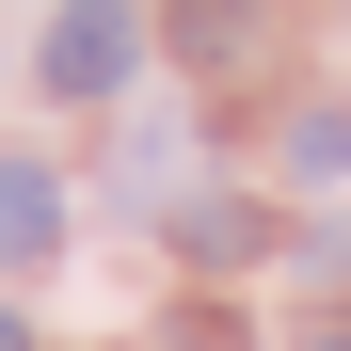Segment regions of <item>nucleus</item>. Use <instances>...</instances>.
I'll use <instances>...</instances> for the list:
<instances>
[{
  "label": "nucleus",
  "mask_w": 351,
  "mask_h": 351,
  "mask_svg": "<svg viewBox=\"0 0 351 351\" xmlns=\"http://www.w3.org/2000/svg\"><path fill=\"white\" fill-rule=\"evenodd\" d=\"M32 64H48V96H128V64H144V16H128V0H64Z\"/></svg>",
  "instance_id": "nucleus-1"
},
{
  "label": "nucleus",
  "mask_w": 351,
  "mask_h": 351,
  "mask_svg": "<svg viewBox=\"0 0 351 351\" xmlns=\"http://www.w3.org/2000/svg\"><path fill=\"white\" fill-rule=\"evenodd\" d=\"M48 240H64V176L48 160H0V271H32Z\"/></svg>",
  "instance_id": "nucleus-2"
},
{
  "label": "nucleus",
  "mask_w": 351,
  "mask_h": 351,
  "mask_svg": "<svg viewBox=\"0 0 351 351\" xmlns=\"http://www.w3.org/2000/svg\"><path fill=\"white\" fill-rule=\"evenodd\" d=\"M256 48V0H176V64H240Z\"/></svg>",
  "instance_id": "nucleus-3"
},
{
  "label": "nucleus",
  "mask_w": 351,
  "mask_h": 351,
  "mask_svg": "<svg viewBox=\"0 0 351 351\" xmlns=\"http://www.w3.org/2000/svg\"><path fill=\"white\" fill-rule=\"evenodd\" d=\"M176 240H192L208 271H240V256H256V208H223V192H208V208H176Z\"/></svg>",
  "instance_id": "nucleus-4"
},
{
  "label": "nucleus",
  "mask_w": 351,
  "mask_h": 351,
  "mask_svg": "<svg viewBox=\"0 0 351 351\" xmlns=\"http://www.w3.org/2000/svg\"><path fill=\"white\" fill-rule=\"evenodd\" d=\"M351 160V112H287V176H335Z\"/></svg>",
  "instance_id": "nucleus-5"
},
{
  "label": "nucleus",
  "mask_w": 351,
  "mask_h": 351,
  "mask_svg": "<svg viewBox=\"0 0 351 351\" xmlns=\"http://www.w3.org/2000/svg\"><path fill=\"white\" fill-rule=\"evenodd\" d=\"M0 351H32V335H16V319H0Z\"/></svg>",
  "instance_id": "nucleus-6"
}]
</instances>
